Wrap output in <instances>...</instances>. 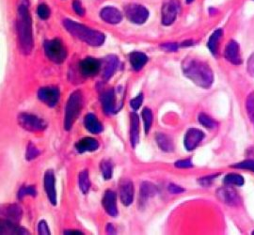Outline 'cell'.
<instances>
[{"mask_svg": "<svg viewBox=\"0 0 254 235\" xmlns=\"http://www.w3.org/2000/svg\"><path fill=\"white\" fill-rule=\"evenodd\" d=\"M182 70L186 77L203 88H209L214 81V75L207 63L192 58H187L182 63Z\"/></svg>", "mask_w": 254, "mask_h": 235, "instance_id": "6da1fadb", "label": "cell"}, {"mask_svg": "<svg viewBox=\"0 0 254 235\" xmlns=\"http://www.w3.org/2000/svg\"><path fill=\"white\" fill-rule=\"evenodd\" d=\"M16 28L19 49L23 54L29 55L33 49L32 21L30 13L25 5H20L18 8Z\"/></svg>", "mask_w": 254, "mask_h": 235, "instance_id": "7a4b0ae2", "label": "cell"}, {"mask_svg": "<svg viewBox=\"0 0 254 235\" xmlns=\"http://www.w3.org/2000/svg\"><path fill=\"white\" fill-rule=\"evenodd\" d=\"M64 25L71 35L90 46L98 47L105 43V35L96 29L89 28L86 25L79 24L70 19H65Z\"/></svg>", "mask_w": 254, "mask_h": 235, "instance_id": "3957f363", "label": "cell"}, {"mask_svg": "<svg viewBox=\"0 0 254 235\" xmlns=\"http://www.w3.org/2000/svg\"><path fill=\"white\" fill-rule=\"evenodd\" d=\"M83 107V95L82 92L77 89L74 91L67 101L65 107V116H64V130L70 131L76 123L80 111Z\"/></svg>", "mask_w": 254, "mask_h": 235, "instance_id": "277c9868", "label": "cell"}, {"mask_svg": "<svg viewBox=\"0 0 254 235\" xmlns=\"http://www.w3.org/2000/svg\"><path fill=\"white\" fill-rule=\"evenodd\" d=\"M47 59L56 64H62L67 58V50L60 39L47 40L43 43Z\"/></svg>", "mask_w": 254, "mask_h": 235, "instance_id": "5b68a950", "label": "cell"}, {"mask_svg": "<svg viewBox=\"0 0 254 235\" xmlns=\"http://www.w3.org/2000/svg\"><path fill=\"white\" fill-rule=\"evenodd\" d=\"M18 123L28 132H42L47 127V124L42 119L30 113H21L18 116Z\"/></svg>", "mask_w": 254, "mask_h": 235, "instance_id": "8992f818", "label": "cell"}, {"mask_svg": "<svg viewBox=\"0 0 254 235\" xmlns=\"http://www.w3.org/2000/svg\"><path fill=\"white\" fill-rule=\"evenodd\" d=\"M180 8L181 5L179 0H166L161 10L162 25L166 26L172 25L177 18Z\"/></svg>", "mask_w": 254, "mask_h": 235, "instance_id": "52a82bcc", "label": "cell"}, {"mask_svg": "<svg viewBox=\"0 0 254 235\" xmlns=\"http://www.w3.org/2000/svg\"><path fill=\"white\" fill-rule=\"evenodd\" d=\"M126 16L130 22L137 25H142L147 21L149 12L142 5L130 4L126 8Z\"/></svg>", "mask_w": 254, "mask_h": 235, "instance_id": "ba28073f", "label": "cell"}, {"mask_svg": "<svg viewBox=\"0 0 254 235\" xmlns=\"http://www.w3.org/2000/svg\"><path fill=\"white\" fill-rule=\"evenodd\" d=\"M102 108L106 115L110 116L116 114L120 110L121 106L117 105V96L113 88H109L105 90L101 94Z\"/></svg>", "mask_w": 254, "mask_h": 235, "instance_id": "9c48e42d", "label": "cell"}, {"mask_svg": "<svg viewBox=\"0 0 254 235\" xmlns=\"http://www.w3.org/2000/svg\"><path fill=\"white\" fill-rule=\"evenodd\" d=\"M61 97L60 89L56 87H41L38 91V98L48 107H54Z\"/></svg>", "mask_w": 254, "mask_h": 235, "instance_id": "30bf717a", "label": "cell"}, {"mask_svg": "<svg viewBox=\"0 0 254 235\" xmlns=\"http://www.w3.org/2000/svg\"><path fill=\"white\" fill-rule=\"evenodd\" d=\"M101 62L93 58H86L79 63L80 73L85 77H92L97 75L101 70Z\"/></svg>", "mask_w": 254, "mask_h": 235, "instance_id": "8fae6325", "label": "cell"}, {"mask_svg": "<svg viewBox=\"0 0 254 235\" xmlns=\"http://www.w3.org/2000/svg\"><path fill=\"white\" fill-rule=\"evenodd\" d=\"M204 138V133L197 128H190L185 135L184 144L187 150L192 151L197 148Z\"/></svg>", "mask_w": 254, "mask_h": 235, "instance_id": "7c38bea8", "label": "cell"}, {"mask_svg": "<svg viewBox=\"0 0 254 235\" xmlns=\"http://www.w3.org/2000/svg\"><path fill=\"white\" fill-rule=\"evenodd\" d=\"M55 184H56V179H55L54 171L52 170H48L44 173L43 186H44V190L47 195L48 200L54 206L57 205V191H56Z\"/></svg>", "mask_w": 254, "mask_h": 235, "instance_id": "4fadbf2b", "label": "cell"}, {"mask_svg": "<svg viewBox=\"0 0 254 235\" xmlns=\"http://www.w3.org/2000/svg\"><path fill=\"white\" fill-rule=\"evenodd\" d=\"M102 205L106 213L110 216H117L119 212L117 207V195L112 190H106L102 198Z\"/></svg>", "mask_w": 254, "mask_h": 235, "instance_id": "5bb4252c", "label": "cell"}, {"mask_svg": "<svg viewBox=\"0 0 254 235\" xmlns=\"http://www.w3.org/2000/svg\"><path fill=\"white\" fill-rule=\"evenodd\" d=\"M134 184L130 180H122L120 183V198L125 206H130L134 200Z\"/></svg>", "mask_w": 254, "mask_h": 235, "instance_id": "9a60e30c", "label": "cell"}, {"mask_svg": "<svg viewBox=\"0 0 254 235\" xmlns=\"http://www.w3.org/2000/svg\"><path fill=\"white\" fill-rule=\"evenodd\" d=\"M216 196L223 203L227 204L229 206H236L240 202L238 194L233 188H220L216 191Z\"/></svg>", "mask_w": 254, "mask_h": 235, "instance_id": "2e32d148", "label": "cell"}, {"mask_svg": "<svg viewBox=\"0 0 254 235\" xmlns=\"http://www.w3.org/2000/svg\"><path fill=\"white\" fill-rule=\"evenodd\" d=\"M130 143L132 148L140 143V117L135 112L130 114Z\"/></svg>", "mask_w": 254, "mask_h": 235, "instance_id": "e0dca14e", "label": "cell"}, {"mask_svg": "<svg viewBox=\"0 0 254 235\" xmlns=\"http://www.w3.org/2000/svg\"><path fill=\"white\" fill-rule=\"evenodd\" d=\"M224 56L228 62L234 64V65H240L242 63L241 55L239 44L235 41H230L228 44L226 45Z\"/></svg>", "mask_w": 254, "mask_h": 235, "instance_id": "ac0fdd59", "label": "cell"}, {"mask_svg": "<svg viewBox=\"0 0 254 235\" xmlns=\"http://www.w3.org/2000/svg\"><path fill=\"white\" fill-rule=\"evenodd\" d=\"M100 16H101L103 21H105L106 23L111 24V25H117V24L121 23L123 20L122 13L118 9H116L114 7H110V6H107V7H105L104 9H102Z\"/></svg>", "mask_w": 254, "mask_h": 235, "instance_id": "d6986e66", "label": "cell"}, {"mask_svg": "<svg viewBox=\"0 0 254 235\" xmlns=\"http://www.w3.org/2000/svg\"><path fill=\"white\" fill-rule=\"evenodd\" d=\"M158 193V188L150 182H143L140 185V206L145 205L150 198H153Z\"/></svg>", "mask_w": 254, "mask_h": 235, "instance_id": "ffe728a7", "label": "cell"}, {"mask_svg": "<svg viewBox=\"0 0 254 235\" xmlns=\"http://www.w3.org/2000/svg\"><path fill=\"white\" fill-rule=\"evenodd\" d=\"M1 214L5 217L4 219L18 223L22 218L23 211L22 208L17 204H8L2 207Z\"/></svg>", "mask_w": 254, "mask_h": 235, "instance_id": "44dd1931", "label": "cell"}, {"mask_svg": "<svg viewBox=\"0 0 254 235\" xmlns=\"http://www.w3.org/2000/svg\"><path fill=\"white\" fill-rule=\"evenodd\" d=\"M119 63H120L119 59L114 55L107 56L105 59V65H104L103 75H102L104 80L107 81L114 75L116 71L119 68Z\"/></svg>", "mask_w": 254, "mask_h": 235, "instance_id": "7402d4cb", "label": "cell"}, {"mask_svg": "<svg viewBox=\"0 0 254 235\" xmlns=\"http://www.w3.org/2000/svg\"><path fill=\"white\" fill-rule=\"evenodd\" d=\"M75 148L78 153L92 152L98 150L99 142L93 137H84L76 142Z\"/></svg>", "mask_w": 254, "mask_h": 235, "instance_id": "603a6c76", "label": "cell"}, {"mask_svg": "<svg viewBox=\"0 0 254 235\" xmlns=\"http://www.w3.org/2000/svg\"><path fill=\"white\" fill-rule=\"evenodd\" d=\"M1 235H29L28 231L18 225L7 219L1 220Z\"/></svg>", "mask_w": 254, "mask_h": 235, "instance_id": "cb8c5ba5", "label": "cell"}, {"mask_svg": "<svg viewBox=\"0 0 254 235\" xmlns=\"http://www.w3.org/2000/svg\"><path fill=\"white\" fill-rule=\"evenodd\" d=\"M84 125L89 133H91L93 135H98L104 130V127L100 123V121L93 113H89L85 116Z\"/></svg>", "mask_w": 254, "mask_h": 235, "instance_id": "d4e9b609", "label": "cell"}, {"mask_svg": "<svg viewBox=\"0 0 254 235\" xmlns=\"http://www.w3.org/2000/svg\"><path fill=\"white\" fill-rule=\"evenodd\" d=\"M129 61L134 71H140L149 61L148 57L142 52H132L129 55Z\"/></svg>", "mask_w": 254, "mask_h": 235, "instance_id": "484cf974", "label": "cell"}, {"mask_svg": "<svg viewBox=\"0 0 254 235\" xmlns=\"http://www.w3.org/2000/svg\"><path fill=\"white\" fill-rule=\"evenodd\" d=\"M155 141L160 150L165 152H172L174 150V144L172 139L163 133H158L155 136Z\"/></svg>", "mask_w": 254, "mask_h": 235, "instance_id": "4316f807", "label": "cell"}, {"mask_svg": "<svg viewBox=\"0 0 254 235\" xmlns=\"http://www.w3.org/2000/svg\"><path fill=\"white\" fill-rule=\"evenodd\" d=\"M222 35H223L222 29H217L209 38V41L207 43V46L214 56H216V53H217L218 43H219V41L222 37Z\"/></svg>", "mask_w": 254, "mask_h": 235, "instance_id": "83f0119b", "label": "cell"}, {"mask_svg": "<svg viewBox=\"0 0 254 235\" xmlns=\"http://www.w3.org/2000/svg\"><path fill=\"white\" fill-rule=\"evenodd\" d=\"M78 186L81 192L86 195L89 193L90 189V181L89 178V171H83L78 175Z\"/></svg>", "mask_w": 254, "mask_h": 235, "instance_id": "f1b7e54d", "label": "cell"}, {"mask_svg": "<svg viewBox=\"0 0 254 235\" xmlns=\"http://www.w3.org/2000/svg\"><path fill=\"white\" fill-rule=\"evenodd\" d=\"M102 175L106 181L110 180L113 174V164L110 160H103L100 164Z\"/></svg>", "mask_w": 254, "mask_h": 235, "instance_id": "f546056e", "label": "cell"}, {"mask_svg": "<svg viewBox=\"0 0 254 235\" xmlns=\"http://www.w3.org/2000/svg\"><path fill=\"white\" fill-rule=\"evenodd\" d=\"M141 116H142V120H143V124H144V130H145V134L148 135L150 130H151V127H152V110L148 107H145L143 108L142 113H141Z\"/></svg>", "mask_w": 254, "mask_h": 235, "instance_id": "4dcf8cb0", "label": "cell"}, {"mask_svg": "<svg viewBox=\"0 0 254 235\" xmlns=\"http://www.w3.org/2000/svg\"><path fill=\"white\" fill-rule=\"evenodd\" d=\"M223 183L226 186H242L244 185V178L239 174H228L225 176Z\"/></svg>", "mask_w": 254, "mask_h": 235, "instance_id": "1f68e13d", "label": "cell"}, {"mask_svg": "<svg viewBox=\"0 0 254 235\" xmlns=\"http://www.w3.org/2000/svg\"><path fill=\"white\" fill-rule=\"evenodd\" d=\"M41 154V150H39L32 142H29L27 147H26V151H25V159L27 161H31L34 160L38 157Z\"/></svg>", "mask_w": 254, "mask_h": 235, "instance_id": "d6a6232c", "label": "cell"}, {"mask_svg": "<svg viewBox=\"0 0 254 235\" xmlns=\"http://www.w3.org/2000/svg\"><path fill=\"white\" fill-rule=\"evenodd\" d=\"M198 120H199V123L207 129L216 128V122L211 117L206 115L205 113H200L198 116Z\"/></svg>", "mask_w": 254, "mask_h": 235, "instance_id": "836d02e7", "label": "cell"}, {"mask_svg": "<svg viewBox=\"0 0 254 235\" xmlns=\"http://www.w3.org/2000/svg\"><path fill=\"white\" fill-rule=\"evenodd\" d=\"M17 196H18L19 199H23V198L25 196H31V197L34 198V197L37 196V191H36L34 186H22V187H20Z\"/></svg>", "mask_w": 254, "mask_h": 235, "instance_id": "e575fe53", "label": "cell"}, {"mask_svg": "<svg viewBox=\"0 0 254 235\" xmlns=\"http://www.w3.org/2000/svg\"><path fill=\"white\" fill-rule=\"evenodd\" d=\"M246 109L252 124L254 125V91H253L247 98Z\"/></svg>", "mask_w": 254, "mask_h": 235, "instance_id": "d590c367", "label": "cell"}, {"mask_svg": "<svg viewBox=\"0 0 254 235\" xmlns=\"http://www.w3.org/2000/svg\"><path fill=\"white\" fill-rule=\"evenodd\" d=\"M38 16L42 20H47L50 17V10L47 5L45 4H41L39 5L37 9Z\"/></svg>", "mask_w": 254, "mask_h": 235, "instance_id": "8d00e7d4", "label": "cell"}, {"mask_svg": "<svg viewBox=\"0 0 254 235\" xmlns=\"http://www.w3.org/2000/svg\"><path fill=\"white\" fill-rule=\"evenodd\" d=\"M233 168H236V169H241V170H249L254 172V160H246V161L235 164L233 166H232Z\"/></svg>", "mask_w": 254, "mask_h": 235, "instance_id": "74e56055", "label": "cell"}, {"mask_svg": "<svg viewBox=\"0 0 254 235\" xmlns=\"http://www.w3.org/2000/svg\"><path fill=\"white\" fill-rule=\"evenodd\" d=\"M218 175H219V173L203 177V178H201V179L198 180V181H199V184H200L201 186H205V187H206V186H211V184L213 183V181L216 179Z\"/></svg>", "mask_w": 254, "mask_h": 235, "instance_id": "f35d334b", "label": "cell"}, {"mask_svg": "<svg viewBox=\"0 0 254 235\" xmlns=\"http://www.w3.org/2000/svg\"><path fill=\"white\" fill-rule=\"evenodd\" d=\"M38 233L41 235H50V230L48 228V225L46 221L41 220L38 225Z\"/></svg>", "mask_w": 254, "mask_h": 235, "instance_id": "ab89813d", "label": "cell"}, {"mask_svg": "<svg viewBox=\"0 0 254 235\" xmlns=\"http://www.w3.org/2000/svg\"><path fill=\"white\" fill-rule=\"evenodd\" d=\"M142 102H143V94L140 93L136 98H134V99H132L130 101V107H131V108H133L134 110H138V109L140 108Z\"/></svg>", "mask_w": 254, "mask_h": 235, "instance_id": "60d3db41", "label": "cell"}, {"mask_svg": "<svg viewBox=\"0 0 254 235\" xmlns=\"http://www.w3.org/2000/svg\"><path fill=\"white\" fill-rule=\"evenodd\" d=\"M174 166H175V168H178V169H190L193 167V164H192L190 159L189 158V159H183V160L175 162Z\"/></svg>", "mask_w": 254, "mask_h": 235, "instance_id": "b9f144b4", "label": "cell"}, {"mask_svg": "<svg viewBox=\"0 0 254 235\" xmlns=\"http://www.w3.org/2000/svg\"><path fill=\"white\" fill-rule=\"evenodd\" d=\"M73 9L78 15L84 16L85 15V9L83 8L81 2L79 0H74L73 2Z\"/></svg>", "mask_w": 254, "mask_h": 235, "instance_id": "7bdbcfd3", "label": "cell"}, {"mask_svg": "<svg viewBox=\"0 0 254 235\" xmlns=\"http://www.w3.org/2000/svg\"><path fill=\"white\" fill-rule=\"evenodd\" d=\"M168 190L171 194H181V193L185 192V189L183 187L174 185V184H170L169 186H168Z\"/></svg>", "mask_w": 254, "mask_h": 235, "instance_id": "ee69618b", "label": "cell"}, {"mask_svg": "<svg viewBox=\"0 0 254 235\" xmlns=\"http://www.w3.org/2000/svg\"><path fill=\"white\" fill-rule=\"evenodd\" d=\"M161 48L168 51V52H174L178 49L177 43H164V44H161Z\"/></svg>", "mask_w": 254, "mask_h": 235, "instance_id": "f6af8a7d", "label": "cell"}, {"mask_svg": "<svg viewBox=\"0 0 254 235\" xmlns=\"http://www.w3.org/2000/svg\"><path fill=\"white\" fill-rule=\"evenodd\" d=\"M248 72L251 74L253 77H254V53L250 57L249 61H248Z\"/></svg>", "mask_w": 254, "mask_h": 235, "instance_id": "bcb514c9", "label": "cell"}, {"mask_svg": "<svg viewBox=\"0 0 254 235\" xmlns=\"http://www.w3.org/2000/svg\"><path fill=\"white\" fill-rule=\"evenodd\" d=\"M106 232L107 235H115L116 230H115L114 226L112 224H107V226L106 228Z\"/></svg>", "mask_w": 254, "mask_h": 235, "instance_id": "7dc6e473", "label": "cell"}, {"mask_svg": "<svg viewBox=\"0 0 254 235\" xmlns=\"http://www.w3.org/2000/svg\"><path fill=\"white\" fill-rule=\"evenodd\" d=\"M64 235H83L81 232L79 231H73V230H70V231H65L64 232Z\"/></svg>", "mask_w": 254, "mask_h": 235, "instance_id": "c3c4849f", "label": "cell"}, {"mask_svg": "<svg viewBox=\"0 0 254 235\" xmlns=\"http://www.w3.org/2000/svg\"><path fill=\"white\" fill-rule=\"evenodd\" d=\"M193 43H194V42H192V41H187V42L183 43L182 46H183V47H185V46H190V45H193Z\"/></svg>", "mask_w": 254, "mask_h": 235, "instance_id": "681fc988", "label": "cell"}, {"mask_svg": "<svg viewBox=\"0 0 254 235\" xmlns=\"http://www.w3.org/2000/svg\"><path fill=\"white\" fill-rule=\"evenodd\" d=\"M193 1H194V0H187V3H188V4H190Z\"/></svg>", "mask_w": 254, "mask_h": 235, "instance_id": "f907efd6", "label": "cell"}]
</instances>
